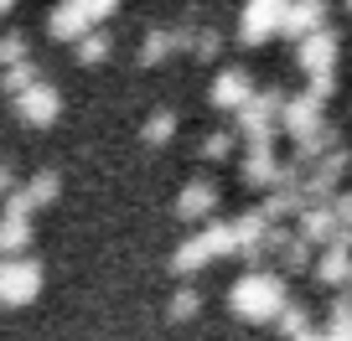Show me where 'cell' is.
<instances>
[{
  "instance_id": "22",
  "label": "cell",
  "mask_w": 352,
  "mask_h": 341,
  "mask_svg": "<svg viewBox=\"0 0 352 341\" xmlns=\"http://www.w3.org/2000/svg\"><path fill=\"white\" fill-rule=\"evenodd\" d=\"M228 155H233V134L228 130H218V134L202 140V161H228Z\"/></svg>"
},
{
  "instance_id": "23",
  "label": "cell",
  "mask_w": 352,
  "mask_h": 341,
  "mask_svg": "<svg viewBox=\"0 0 352 341\" xmlns=\"http://www.w3.org/2000/svg\"><path fill=\"white\" fill-rule=\"evenodd\" d=\"M171 47H176V36H166V32H151V36H145V62H161V57L166 52H171Z\"/></svg>"
},
{
  "instance_id": "7",
  "label": "cell",
  "mask_w": 352,
  "mask_h": 341,
  "mask_svg": "<svg viewBox=\"0 0 352 341\" xmlns=\"http://www.w3.org/2000/svg\"><path fill=\"white\" fill-rule=\"evenodd\" d=\"M239 171H243V181H249V187H259V191L280 187V176H285V165L275 161V150H270V145H249V155L239 161Z\"/></svg>"
},
{
  "instance_id": "29",
  "label": "cell",
  "mask_w": 352,
  "mask_h": 341,
  "mask_svg": "<svg viewBox=\"0 0 352 341\" xmlns=\"http://www.w3.org/2000/svg\"><path fill=\"white\" fill-rule=\"evenodd\" d=\"M290 341H321V331L311 326V331H300V336H290Z\"/></svg>"
},
{
  "instance_id": "28",
  "label": "cell",
  "mask_w": 352,
  "mask_h": 341,
  "mask_svg": "<svg viewBox=\"0 0 352 341\" xmlns=\"http://www.w3.org/2000/svg\"><path fill=\"white\" fill-rule=\"evenodd\" d=\"M16 187H21V181H16V171H11V165H0V197H6V191H16Z\"/></svg>"
},
{
  "instance_id": "30",
  "label": "cell",
  "mask_w": 352,
  "mask_h": 341,
  "mask_svg": "<svg viewBox=\"0 0 352 341\" xmlns=\"http://www.w3.org/2000/svg\"><path fill=\"white\" fill-rule=\"evenodd\" d=\"M337 290H347V295H352V269H347V279H342V285Z\"/></svg>"
},
{
  "instance_id": "11",
  "label": "cell",
  "mask_w": 352,
  "mask_h": 341,
  "mask_svg": "<svg viewBox=\"0 0 352 341\" xmlns=\"http://www.w3.org/2000/svg\"><path fill=\"white\" fill-rule=\"evenodd\" d=\"M296 217H300V222H296V233H300L306 243H316V248L331 238V233H337V217H331L327 202H311V207H300Z\"/></svg>"
},
{
  "instance_id": "25",
  "label": "cell",
  "mask_w": 352,
  "mask_h": 341,
  "mask_svg": "<svg viewBox=\"0 0 352 341\" xmlns=\"http://www.w3.org/2000/svg\"><path fill=\"white\" fill-rule=\"evenodd\" d=\"M327 207H331V217H337V222H352V191H331Z\"/></svg>"
},
{
  "instance_id": "20",
  "label": "cell",
  "mask_w": 352,
  "mask_h": 341,
  "mask_svg": "<svg viewBox=\"0 0 352 341\" xmlns=\"http://www.w3.org/2000/svg\"><path fill=\"white\" fill-rule=\"evenodd\" d=\"M275 326L285 331V336H300V331H311V310H306V305H290V300H285V305H280V316H275Z\"/></svg>"
},
{
  "instance_id": "4",
  "label": "cell",
  "mask_w": 352,
  "mask_h": 341,
  "mask_svg": "<svg viewBox=\"0 0 352 341\" xmlns=\"http://www.w3.org/2000/svg\"><path fill=\"white\" fill-rule=\"evenodd\" d=\"M275 114H280V93H264V99H243L239 104V130L249 134V145H270Z\"/></svg>"
},
{
  "instance_id": "18",
  "label": "cell",
  "mask_w": 352,
  "mask_h": 341,
  "mask_svg": "<svg viewBox=\"0 0 352 341\" xmlns=\"http://www.w3.org/2000/svg\"><path fill=\"white\" fill-rule=\"evenodd\" d=\"M197 310H202V290L197 285L171 290V305H166V316H171V320H197Z\"/></svg>"
},
{
  "instance_id": "24",
  "label": "cell",
  "mask_w": 352,
  "mask_h": 341,
  "mask_svg": "<svg viewBox=\"0 0 352 341\" xmlns=\"http://www.w3.org/2000/svg\"><path fill=\"white\" fill-rule=\"evenodd\" d=\"M6 89H11V93L32 89V62H16V57H11V73H6Z\"/></svg>"
},
{
  "instance_id": "13",
  "label": "cell",
  "mask_w": 352,
  "mask_h": 341,
  "mask_svg": "<svg viewBox=\"0 0 352 341\" xmlns=\"http://www.w3.org/2000/svg\"><path fill=\"white\" fill-rule=\"evenodd\" d=\"M21 191H26V202H32V212H47L57 197H63V176H57V171H36Z\"/></svg>"
},
{
  "instance_id": "15",
  "label": "cell",
  "mask_w": 352,
  "mask_h": 341,
  "mask_svg": "<svg viewBox=\"0 0 352 341\" xmlns=\"http://www.w3.org/2000/svg\"><path fill=\"white\" fill-rule=\"evenodd\" d=\"M32 217H6L0 212V253H26L32 248Z\"/></svg>"
},
{
  "instance_id": "31",
  "label": "cell",
  "mask_w": 352,
  "mask_h": 341,
  "mask_svg": "<svg viewBox=\"0 0 352 341\" xmlns=\"http://www.w3.org/2000/svg\"><path fill=\"white\" fill-rule=\"evenodd\" d=\"M6 5H11V0H0V11H6Z\"/></svg>"
},
{
  "instance_id": "21",
  "label": "cell",
  "mask_w": 352,
  "mask_h": 341,
  "mask_svg": "<svg viewBox=\"0 0 352 341\" xmlns=\"http://www.w3.org/2000/svg\"><path fill=\"white\" fill-rule=\"evenodd\" d=\"M176 134V114L171 109H161V114H151L145 119V145H166Z\"/></svg>"
},
{
  "instance_id": "14",
  "label": "cell",
  "mask_w": 352,
  "mask_h": 341,
  "mask_svg": "<svg viewBox=\"0 0 352 341\" xmlns=\"http://www.w3.org/2000/svg\"><path fill=\"white\" fill-rule=\"evenodd\" d=\"M311 248H316V243H306L300 233H290V238L280 243V274H306V269H311V259H316Z\"/></svg>"
},
{
  "instance_id": "8",
  "label": "cell",
  "mask_w": 352,
  "mask_h": 341,
  "mask_svg": "<svg viewBox=\"0 0 352 341\" xmlns=\"http://www.w3.org/2000/svg\"><path fill=\"white\" fill-rule=\"evenodd\" d=\"M347 269H352V248H347V243H337V238H327V243H321V253L311 259V274H316L327 290H337L342 279H347Z\"/></svg>"
},
{
  "instance_id": "27",
  "label": "cell",
  "mask_w": 352,
  "mask_h": 341,
  "mask_svg": "<svg viewBox=\"0 0 352 341\" xmlns=\"http://www.w3.org/2000/svg\"><path fill=\"white\" fill-rule=\"evenodd\" d=\"M342 316H352V295H347V290L331 295V320H342Z\"/></svg>"
},
{
  "instance_id": "3",
  "label": "cell",
  "mask_w": 352,
  "mask_h": 341,
  "mask_svg": "<svg viewBox=\"0 0 352 341\" xmlns=\"http://www.w3.org/2000/svg\"><path fill=\"white\" fill-rule=\"evenodd\" d=\"M47 274L36 259H26V253H0V305L6 310H21L32 305L36 295H42Z\"/></svg>"
},
{
  "instance_id": "19",
  "label": "cell",
  "mask_w": 352,
  "mask_h": 341,
  "mask_svg": "<svg viewBox=\"0 0 352 341\" xmlns=\"http://www.w3.org/2000/svg\"><path fill=\"white\" fill-rule=\"evenodd\" d=\"M331 57H337V42H331L327 32H316V36L306 42V52H300V62H306L311 73H327V67H331Z\"/></svg>"
},
{
  "instance_id": "16",
  "label": "cell",
  "mask_w": 352,
  "mask_h": 341,
  "mask_svg": "<svg viewBox=\"0 0 352 341\" xmlns=\"http://www.w3.org/2000/svg\"><path fill=\"white\" fill-rule=\"evenodd\" d=\"M316 21H321V0H296V5H285V21H280V32L300 36V32H311Z\"/></svg>"
},
{
  "instance_id": "5",
  "label": "cell",
  "mask_w": 352,
  "mask_h": 341,
  "mask_svg": "<svg viewBox=\"0 0 352 341\" xmlns=\"http://www.w3.org/2000/svg\"><path fill=\"white\" fill-rule=\"evenodd\" d=\"M212 212H218V181H208V176L187 181L182 197H176V217L182 222H208Z\"/></svg>"
},
{
  "instance_id": "10",
  "label": "cell",
  "mask_w": 352,
  "mask_h": 341,
  "mask_svg": "<svg viewBox=\"0 0 352 341\" xmlns=\"http://www.w3.org/2000/svg\"><path fill=\"white\" fill-rule=\"evenodd\" d=\"M280 21H285V0H249V11H243V36L259 42V36L280 32Z\"/></svg>"
},
{
  "instance_id": "9",
  "label": "cell",
  "mask_w": 352,
  "mask_h": 341,
  "mask_svg": "<svg viewBox=\"0 0 352 341\" xmlns=\"http://www.w3.org/2000/svg\"><path fill=\"white\" fill-rule=\"evenodd\" d=\"M57 109H63V104H57V93L47 89V83H32V89L16 93V114H21L26 124H42L47 130V124L57 119Z\"/></svg>"
},
{
  "instance_id": "26",
  "label": "cell",
  "mask_w": 352,
  "mask_h": 341,
  "mask_svg": "<svg viewBox=\"0 0 352 341\" xmlns=\"http://www.w3.org/2000/svg\"><path fill=\"white\" fill-rule=\"evenodd\" d=\"M104 52H109V42H104V36H83V47H78V57H83V62H99Z\"/></svg>"
},
{
  "instance_id": "1",
  "label": "cell",
  "mask_w": 352,
  "mask_h": 341,
  "mask_svg": "<svg viewBox=\"0 0 352 341\" xmlns=\"http://www.w3.org/2000/svg\"><path fill=\"white\" fill-rule=\"evenodd\" d=\"M285 300H290L285 274H270V269H249V274H239L233 290H228V310L239 320H254V326H270Z\"/></svg>"
},
{
  "instance_id": "12",
  "label": "cell",
  "mask_w": 352,
  "mask_h": 341,
  "mask_svg": "<svg viewBox=\"0 0 352 341\" xmlns=\"http://www.w3.org/2000/svg\"><path fill=\"white\" fill-rule=\"evenodd\" d=\"M280 119H285L290 134L316 130V124H321V99H316V93H306V99H296V104H280Z\"/></svg>"
},
{
  "instance_id": "2",
  "label": "cell",
  "mask_w": 352,
  "mask_h": 341,
  "mask_svg": "<svg viewBox=\"0 0 352 341\" xmlns=\"http://www.w3.org/2000/svg\"><path fill=\"white\" fill-rule=\"evenodd\" d=\"M212 259H233V228L218 222V217H208L182 248L171 253V274H197V269H208Z\"/></svg>"
},
{
  "instance_id": "6",
  "label": "cell",
  "mask_w": 352,
  "mask_h": 341,
  "mask_svg": "<svg viewBox=\"0 0 352 341\" xmlns=\"http://www.w3.org/2000/svg\"><path fill=\"white\" fill-rule=\"evenodd\" d=\"M228 228H233V259L259 264V259H264V233H270V217H264V212H243V217H233Z\"/></svg>"
},
{
  "instance_id": "17",
  "label": "cell",
  "mask_w": 352,
  "mask_h": 341,
  "mask_svg": "<svg viewBox=\"0 0 352 341\" xmlns=\"http://www.w3.org/2000/svg\"><path fill=\"white\" fill-rule=\"evenodd\" d=\"M243 99H249V78L243 73H223L218 89H212V104H218V109H239Z\"/></svg>"
}]
</instances>
